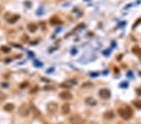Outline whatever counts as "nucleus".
<instances>
[{"label": "nucleus", "instance_id": "nucleus-4", "mask_svg": "<svg viewBox=\"0 0 141 124\" xmlns=\"http://www.w3.org/2000/svg\"><path fill=\"white\" fill-rule=\"evenodd\" d=\"M99 94L100 98L104 100L108 99L111 96L110 91L109 90H108L107 89H102L101 90H100Z\"/></svg>", "mask_w": 141, "mask_h": 124}, {"label": "nucleus", "instance_id": "nucleus-12", "mask_svg": "<svg viewBox=\"0 0 141 124\" xmlns=\"http://www.w3.org/2000/svg\"><path fill=\"white\" fill-rule=\"evenodd\" d=\"M19 16L18 15H12L11 17H10L8 21L9 23H15L19 19Z\"/></svg>", "mask_w": 141, "mask_h": 124}, {"label": "nucleus", "instance_id": "nucleus-1", "mask_svg": "<svg viewBox=\"0 0 141 124\" xmlns=\"http://www.w3.org/2000/svg\"><path fill=\"white\" fill-rule=\"evenodd\" d=\"M118 113L124 120H129L132 116V110L128 107L121 108L118 110Z\"/></svg>", "mask_w": 141, "mask_h": 124}, {"label": "nucleus", "instance_id": "nucleus-25", "mask_svg": "<svg viewBox=\"0 0 141 124\" xmlns=\"http://www.w3.org/2000/svg\"><path fill=\"white\" fill-rule=\"evenodd\" d=\"M139 58H140V60H141V56H139Z\"/></svg>", "mask_w": 141, "mask_h": 124}, {"label": "nucleus", "instance_id": "nucleus-20", "mask_svg": "<svg viewBox=\"0 0 141 124\" xmlns=\"http://www.w3.org/2000/svg\"><path fill=\"white\" fill-rule=\"evenodd\" d=\"M28 85V82H23L22 83H21V85H19V87L21 88V89H25V88L27 87Z\"/></svg>", "mask_w": 141, "mask_h": 124}, {"label": "nucleus", "instance_id": "nucleus-11", "mask_svg": "<svg viewBox=\"0 0 141 124\" xmlns=\"http://www.w3.org/2000/svg\"><path fill=\"white\" fill-rule=\"evenodd\" d=\"M14 108H15V105L13 104L9 103V104H6L4 106V107H3V108L6 112H11V111L13 110Z\"/></svg>", "mask_w": 141, "mask_h": 124}, {"label": "nucleus", "instance_id": "nucleus-3", "mask_svg": "<svg viewBox=\"0 0 141 124\" xmlns=\"http://www.w3.org/2000/svg\"><path fill=\"white\" fill-rule=\"evenodd\" d=\"M69 121L71 124H84L85 122L84 119L77 114L71 115L69 119Z\"/></svg>", "mask_w": 141, "mask_h": 124}, {"label": "nucleus", "instance_id": "nucleus-6", "mask_svg": "<svg viewBox=\"0 0 141 124\" xmlns=\"http://www.w3.org/2000/svg\"><path fill=\"white\" fill-rule=\"evenodd\" d=\"M59 97H60V98H61L63 100H69L72 98L73 95L71 93L69 92V91H64L61 92L59 94Z\"/></svg>", "mask_w": 141, "mask_h": 124}, {"label": "nucleus", "instance_id": "nucleus-22", "mask_svg": "<svg viewBox=\"0 0 141 124\" xmlns=\"http://www.w3.org/2000/svg\"><path fill=\"white\" fill-rule=\"evenodd\" d=\"M38 90V87H36V86L34 87L33 89H32V90H30V93H35L37 92Z\"/></svg>", "mask_w": 141, "mask_h": 124}, {"label": "nucleus", "instance_id": "nucleus-21", "mask_svg": "<svg viewBox=\"0 0 141 124\" xmlns=\"http://www.w3.org/2000/svg\"><path fill=\"white\" fill-rule=\"evenodd\" d=\"M141 23V18H139V19H137V20L136 21V23H134V25H133V28H135L136 27H137L139 25V24Z\"/></svg>", "mask_w": 141, "mask_h": 124}, {"label": "nucleus", "instance_id": "nucleus-17", "mask_svg": "<svg viewBox=\"0 0 141 124\" xmlns=\"http://www.w3.org/2000/svg\"><path fill=\"white\" fill-rule=\"evenodd\" d=\"M60 20L58 19V18H57L56 17H54V18H52L51 19V23L52 25H56V24H59L60 23Z\"/></svg>", "mask_w": 141, "mask_h": 124}, {"label": "nucleus", "instance_id": "nucleus-7", "mask_svg": "<svg viewBox=\"0 0 141 124\" xmlns=\"http://www.w3.org/2000/svg\"><path fill=\"white\" fill-rule=\"evenodd\" d=\"M85 104L88 105V106H94L97 105V101L92 97H87L85 100Z\"/></svg>", "mask_w": 141, "mask_h": 124}, {"label": "nucleus", "instance_id": "nucleus-14", "mask_svg": "<svg viewBox=\"0 0 141 124\" xmlns=\"http://www.w3.org/2000/svg\"><path fill=\"white\" fill-rule=\"evenodd\" d=\"M31 110H32L34 116H35V117H38L40 115V112L39 111V110L35 106H34V105H32V106H31Z\"/></svg>", "mask_w": 141, "mask_h": 124}, {"label": "nucleus", "instance_id": "nucleus-19", "mask_svg": "<svg viewBox=\"0 0 141 124\" xmlns=\"http://www.w3.org/2000/svg\"><path fill=\"white\" fill-rule=\"evenodd\" d=\"M28 40H29V38H28V36L26 35H24L21 38L22 41L24 43H26L28 41Z\"/></svg>", "mask_w": 141, "mask_h": 124}, {"label": "nucleus", "instance_id": "nucleus-10", "mask_svg": "<svg viewBox=\"0 0 141 124\" xmlns=\"http://www.w3.org/2000/svg\"><path fill=\"white\" fill-rule=\"evenodd\" d=\"M104 117L106 118V119L110 120V119H114L115 115H114V112H113L112 111H107V112H106V113L104 114Z\"/></svg>", "mask_w": 141, "mask_h": 124}, {"label": "nucleus", "instance_id": "nucleus-16", "mask_svg": "<svg viewBox=\"0 0 141 124\" xmlns=\"http://www.w3.org/2000/svg\"><path fill=\"white\" fill-rule=\"evenodd\" d=\"M60 86L62 88H66V89H69V88L71 87L72 85L69 84V83H68L67 82H65V83H62V84H61Z\"/></svg>", "mask_w": 141, "mask_h": 124}, {"label": "nucleus", "instance_id": "nucleus-18", "mask_svg": "<svg viewBox=\"0 0 141 124\" xmlns=\"http://www.w3.org/2000/svg\"><path fill=\"white\" fill-rule=\"evenodd\" d=\"M134 105L138 109H141V100H137L134 102Z\"/></svg>", "mask_w": 141, "mask_h": 124}, {"label": "nucleus", "instance_id": "nucleus-23", "mask_svg": "<svg viewBox=\"0 0 141 124\" xmlns=\"http://www.w3.org/2000/svg\"><path fill=\"white\" fill-rule=\"evenodd\" d=\"M5 98V95L2 91H0V102L2 101L4 98Z\"/></svg>", "mask_w": 141, "mask_h": 124}, {"label": "nucleus", "instance_id": "nucleus-13", "mask_svg": "<svg viewBox=\"0 0 141 124\" xmlns=\"http://www.w3.org/2000/svg\"><path fill=\"white\" fill-rule=\"evenodd\" d=\"M132 51L134 54L137 56H140L141 55V48H139L138 46H134L132 48Z\"/></svg>", "mask_w": 141, "mask_h": 124}, {"label": "nucleus", "instance_id": "nucleus-9", "mask_svg": "<svg viewBox=\"0 0 141 124\" xmlns=\"http://www.w3.org/2000/svg\"><path fill=\"white\" fill-rule=\"evenodd\" d=\"M28 30H29V32H30L31 33H34L37 30V27L36 25H35V23H30L28 25Z\"/></svg>", "mask_w": 141, "mask_h": 124}, {"label": "nucleus", "instance_id": "nucleus-24", "mask_svg": "<svg viewBox=\"0 0 141 124\" xmlns=\"http://www.w3.org/2000/svg\"><path fill=\"white\" fill-rule=\"evenodd\" d=\"M52 89H53V87L51 86H46L44 87V90H52Z\"/></svg>", "mask_w": 141, "mask_h": 124}, {"label": "nucleus", "instance_id": "nucleus-8", "mask_svg": "<svg viewBox=\"0 0 141 124\" xmlns=\"http://www.w3.org/2000/svg\"><path fill=\"white\" fill-rule=\"evenodd\" d=\"M70 106L69 104H65L62 106V112L63 114L67 115L70 112Z\"/></svg>", "mask_w": 141, "mask_h": 124}, {"label": "nucleus", "instance_id": "nucleus-5", "mask_svg": "<svg viewBox=\"0 0 141 124\" xmlns=\"http://www.w3.org/2000/svg\"><path fill=\"white\" fill-rule=\"evenodd\" d=\"M58 104L55 102H50L47 105V110L50 113H55L58 110Z\"/></svg>", "mask_w": 141, "mask_h": 124}, {"label": "nucleus", "instance_id": "nucleus-2", "mask_svg": "<svg viewBox=\"0 0 141 124\" xmlns=\"http://www.w3.org/2000/svg\"><path fill=\"white\" fill-rule=\"evenodd\" d=\"M30 112V106L26 104H21L18 108V113L23 117H26L28 116Z\"/></svg>", "mask_w": 141, "mask_h": 124}, {"label": "nucleus", "instance_id": "nucleus-15", "mask_svg": "<svg viewBox=\"0 0 141 124\" xmlns=\"http://www.w3.org/2000/svg\"><path fill=\"white\" fill-rule=\"evenodd\" d=\"M1 50L2 52H3V53H8L10 52V50H10V48H9V47H8V46H2L1 47Z\"/></svg>", "mask_w": 141, "mask_h": 124}]
</instances>
